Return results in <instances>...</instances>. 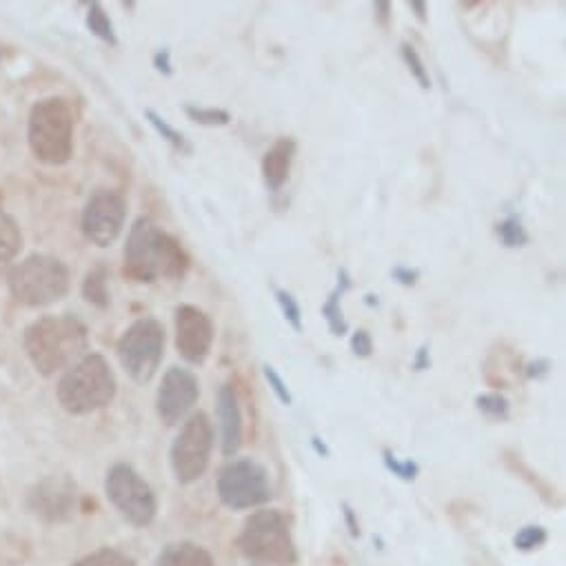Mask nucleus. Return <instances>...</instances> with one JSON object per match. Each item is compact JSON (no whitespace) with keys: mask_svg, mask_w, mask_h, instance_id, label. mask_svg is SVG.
<instances>
[{"mask_svg":"<svg viewBox=\"0 0 566 566\" xmlns=\"http://www.w3.org/2000/svg\"><path fill=\"white\" fill-rule=\"evenodd\" d=\"M352 290V277L347 273V269H340L338 271V285L336 290L329 294V298L325 301L323 305V316L327 321V327L329 332L336 336V338H343L347 332H349V323L345 321V314H343V296Z\"/></svg>","mask_w":566,"mask_h":566,"instance_id":"a211bd4d","label":"nucleus"},{"mask_svg":"<svg viewBox=\"0 0 566 566\" xmlns=\"http://www.w3.org/2000/svg\"><path fill=\"white\" fill-rule=\"evenodd\" d=\"M546 539H548V533H546L544 526H539V524H528V526H522V528L515 533L513 546H515L517 551L528 553V551H535V548L544 546Z\"/></svg>","mask_w":566,"mask_h":566,"instance_id":"c756f323","label":"nucleus"},{"mask_svg":"<svg viewBox=\"0 0 566 566\" xmlns=\"http://www.w3.org/2000/svg\"><path fill=\"white\" fill-rule=\"evenodd\" d=\"M191 264L182 244L163 231L149 216H140L125 244V275L136 282H156L158 277L180 280Z\"/></svg>","mask_w":566,"mask_h":566,"instance_id":"f257e3e1","label":"nucleus"},{"mask_svg":"<svg viewBox=\"0 0 566 566\" xmlns=\"http://www.w3.org/2000/svg\"><path fill=\"white\" fill-rule=\"evenodd\" d=\"M409 8L416 12V19L420 23H427V3H420V0H413V3H409Z\"/></svg>","mask_w":566,"mask_h":566,"instance_id":"58836bf2","label":"nucleus"},{"mask_svg":"<svg viewBox=\"0 0 566 566\" xmlns=\"http://www.w3.org/2000/svg\"><path fill=\"white\" fill-rule=\"evenodd\" d=\"M87 345V327L70 314L43 316L34 321L23 336L30 363L45 378L74 367L85 356Z\"/></svg>","mask_w":566,"mask_h":566,"instance_id":"f03ea898","label":"nucleus"},{"mask_svg":"<svg viewBox=\"0 0 566 566\" xmlns=\"http://www.w3.org/2000/svg\"><path fill=\"white\" fill-rule=\"evenodd\" d=\"M116 376L105 356L85 354L63 374L56 396L67 413L87 416L107 407L116 398Z\"/></svg>","mask_w":566,"mask_h":566,"instance_id":"20e7f679","label":"nucleus"},{"mask_svg":"<svg viewBox=\"0 0 566 566\" xmlns=\"http://www.w3.org/2000/svg\"><path fill=\"white\" fill-rule=\"evenodd\" d=\"M349 345H352L354 356L360 358V360H367V358L374 356V340H371L369 332H365V329H358V332L352 336V343H349Z\"/></svg>","mask_w":566,"mask_h":566,"instance_id":"473e14b6","label":"nucleus"},{"mask_svg":"<svg viewBox=\"0 0 566 566\" xmlns=\"http://www.w3.org/2000/svg\"><path fill=\"white\" fill-rule=\"evenodd\" d=\"M273 294H275L282 316H285V321L292 325L294 332L301 334L303 332V310H301L298 301L287 290H273Z\"/></svg>","mask_w":566,"mask_h":566,"instance_id":"c85d7f7f","label":"nucleus"},{"mask_svg":"<svg viewBox=\"0 0 566 566\" xmlns=\"http://www.w3.org/2000/svg\"><path fill=\"white\" fill-rule=\"evenodd\" d=\"M127 200L116 189H98L83 209L81 227L85 238L96 247H109L123 231Z\"/></svg>","mask_w":566,"mask_h":566,"instance_id":"9b49d317","label":"nucleus"},{"mask_svg":"<svg viewBox=\"0 0 566 566\" xmlns=\"http://www.w3.org/2000/svg\"><path fill=\"white\" fill-rule=\"evenodd\" d=\"M145 116L149 118V123L154 125V129H156V132H158V134H160V136H163V138H165L174 149H178V151H187V154L191 151V145L187 143V138H185L178 129H174V127H171L163 116H158L154 109H147V112H145Z\"/></svg>","mask_w":566,"mask_h":566,"instance_id":"cd10ccee","label":"nucleus"},{"mask_svg":"<svg viewBox=\"0 0 566 566\" xmlns=\"http://www.w3.org/2000/svg\"><path fill=\"white\" fill-rule=\"evenodd\" d=\"M10 294L25 307H48L70 292V269L54 255L34 253L14 264L8 275Z\"/></svg>","mask_w":566,"mask_h":566,"instance_id":"423d86ee","label":"nucleus"},{"mask_svg":"<svg viewBox=\"0 0 566 566\" xmlns=\"http://www.w3.org/2000/svg\"><path fill=\"white\" fill-rule=\"evenodd\" d=\"M158 566H216L213 555L196 542L167 544L158 555Z\"/></svg>","mask_w":566,"mask_h":566,"instance_id":"f3484780","label":"nucleus"},{"mask_svg":"<svg viewBox=\"0 0 566 566\" xmlns=\"http://www.w3.org/2000/svg\"><path fill=\"white\" fill-rule=\"evenodd\" d=\"M187 118L202 125V127H224L231 123V114L227 109L216 107H198V105H185L182 107Z\"/></svg>","mask_w":566,"mask_h":566,"instance_id":"393cba45","label":"nucleus"},{"mask_svg":"<svg viewBox=\"0 0 566 566\" xmlns=\"http://www.w3.org/2000/svg\"><path fill=\"white\" fill-rule=\"evenodd\" d=\"M504 462H506V467L520 478V480H524L546 504H551V506H559V497H557V491L539 475V473H535L517 453H513V451H506L504 453Z\"/></svg>","mask_w":566,"mask_h":566,"instance_id":"6ab92c4d","label":"nucleus"},{"mask_svg":"<svg viewBox=\"0 0 566 566\" xmlns=\"http://www.w3.org/2000/svg\"><path fill=\"white\" fill-rule=\"evenodd\" d=\"M400 54H402V61H405V65L409 67L411 76L418 81V85H420L422 90H429V87H431L429 67H427L424 61L420 59L418 50H416L411 43H402V45H400Z\"/></svg>","mask_w":566,"mask_h":566,"instance_id":"bb28decb","label":"nucleus"},{"mask_svg":"<svg viewBox=\"0 0 566 566\" xmlns=\"http://www.w3.org/2000/svg\"><path fill=\"white\" fill-rule=\"evenodd\" d=\"M394 280L400 282L402 287H416L418 280H420V271L418 269H411V266H405V264H398L394 271H391Z\"/></svg>","mask_w":566,"mask_h":566,"instance_id":"72a5a7b5","label":"nucleus"},{"mask_svg":"<svg viewBox=\"0 0 566 566\" xmlns=\"http://www.w3.org/2000/svg\"><path fill=\"white\" fill-rule=\"evenodd\" d=\"M312 444H314V449L321 453V455H329V449H327V444L321 440V438H312Z\"/></svg>","mask_w":566,"mask_h":566,"instance_id":"ea45409f","label":"nucleus"},{"mask_svg":"<svg viewBox=\"0 0 566 566\" xmlns=\"http://www.w3.org/2000/svg\"><path fill=\"white\" fill-rule=\"evenodd\" d=\"M174 325H176V349L180 358L189 365H202L209 358V352L216 338L211 318L193 305H180L176 310Z\"/></svg>","mask_w":566,"mask_h":566,"instance_id":"ddd939ff","label":"nucleus"},{"mask_svg":"<svg viewBox=\"0 0 566 566\" xmlns=\"http://www.w3.org/2000/svg\"><path fill=\"white\" fill-rule=\"evenodd\" d=\"M165 327L156 318L136 321L118 340V358L129 378L147 385L165 358Z\"/></svg>","mask_w":566,"mask_h":566,"instance_id":"1a4fd4ad","label":"nucleus"},{"mask_svg":"<svg viewBox=\"0 0 566 566\" xmlns=\"http://www.w3.org/2000/svg\"><path fill=\"white\" fill-rule=\"evenodd\" d=\"M296 140L294 138H280L273 143V147L262 156L260 163V171H262V180L271 191H280L282 187L287 185L290 174H292V165L296 158Z\"/></svg>","mask_w":566,"mask_h":566,"instance_id":"dca6fc26","label":"nucleus"},{"mask_svg":"<svg viewBox=\"0 0 566 566\" xmlns=\"http://www.w3.org/2000/svg\"><path fill=\"white\" fill-rule=\"evenodd\" d=\"M107 269L103 264H96L83 280V296L90 305L98 310L109 307V290H107Z\"/></svg>","mask_w":566,"mask_h":566,"instance_id":"412c9836","label":"nucleus"},{"mask_svg":"<svg viewBox=\"0 0 566 566\" xmlns=\"http://www.w3.org/2000/svg\"><path fill=\"white\" fill-rule=\"evenodd\" d=\"M367 303H369V305H378V298H376V296H367Z\"/></svg>","mask_w":566,"mask_h":566,"instance_id":"a19ab883","label":"nucleus"},{"mask_svg":"<svg viewBox=\"0 0 566 566\" xmlns=\"http://www.w3.org/2000/svg\"><path fill=\"white\" fill-rule=\"evenodd\" d=\"M76 482L67 475H50L30 493V506L48 522H65L76 511Z\"/></svg>","mask_w":566,"mask_h":566,"instance_id":"4468645a","label":"nucleus"},{"mask_svg":"<svg viewBox=\"0 0 566 566\" xmlns=\"http://www.w3.org/2000/svg\"><path fill=\"white\" fill-rule=\"evenodd\" d=\"M238 551L255 564L296 566L298 548L287 515L277 509H260L251 513L235 539Z\"/></svg>","mask_w":566,"mask_h":566,"instance_id":"7ed1b4c3","label":"nucleus"},{"mask_svg":"<svg viewBox=\"0 0 566 566\" xmlns=\"http://www.w3.org/2000/svg\"><path fill=\"white\" fill-rule=\"evenodd\" d=\"M497 238L502 240L504 247L509 249H517L528 244V231L524 229L520 216H506L500 224H497Z\"/></svg>","mask_w":566,"mask_h":566,"instance_id":"b1692460","label":"nucleus"},{"mask_svg":"<svg viewBox=\"0 0 566 566\" xmlns=\"http://www.w3.org/2000/svg\"><path fill=\"white\" fill-rule=\"evenodd\" d=\"M74 107L65 98H45L32 107L28 140L34 158L61 167L74 156Z\"/></svg>","mask_w":566,"mask_h":566,"instance_id":"39448f33","label":"nucleus"},{"mask_svg":"<svg viewBox=\"0 0 566 566\" xmlns=\"http://www.w3.org/2000/svg\"><path fill=\"white\" fill-rule=\"evenodd\" d=\"M413 369H416V371H427V369H431V354H429V345H422V347L416 352Z\"/></svg>","mask_w":566,"mask_h":566,"instance_id":"c9c22d12","label":"nucleus"},{"mask_svg":"<svg viewBox=\"0 0 566 566\" xmlns=\"http://www.w3.org/2000/svg\"><path fill=\"white\" fill-rule=\"evenodd\" d=\"M74 566H136V562L123 551L101 548V551H94V553L85 555Z\"/></svg>","mask_w":566,"mask_h":566,"instance_id":"a878e982","label":"nucleus"},{"mask_svg":"<svg viewBox=\"0 0 566 566\" xmlns=\"http://www.w3.org/2000/svg\"><path fill=\"white\" fill-rule=\"evenodd\" d=\"M105 491L116 511L134 526H149L158 513V500L149 482L129 464L118 462L109 469Z\"/></svg>","mask_w":566,"mask_h":566,"instance_id":"9d476101","label":"nucleus"},{"mask_svg":"<svg viewBox=\"0 0 566 566\" xmlns=\"http://www.w3.org/2000/svg\"><path fill=\"white\" fill-rule=\"evenodd\" d=\"M374 12H376V21H378L382 28H389L391 6H389V3H376V6H374Z\"/></svg>","mask_w":566,"mask_h":566,"instance_id":"4c0bfd02","label":"nucleus"},{"mask_svg":"<svg viewBox=\"0 0 566 566\" xmlns=\"http://www.w3.org/2000/svg\"><path fill=\"white\" fill-rule=\"evenodd\" d=\"M213 424L205 411L191 413L169 449V464L176 482L191 484L200 480L211 462Z\"/></svg>","mask_w":566,"mask_h":566,"instance_id":"6e6552de","label":"nucleus"},{"mask_svg":"<svg viewBox=\"0 0 566 566\" xmlns=\"http://www.w3.org/2000/svg\"><path fill=\"white\" fill-rule=\"evenodd\" d=\"M21 249H23V233L19 222L10 213L0 211V273L12 266Z\"/></svg>","mask_w":566,"mask_h":566,"instance_id":"aec40b11","label":"nucleus"},{"mask_svg":"<svg viewBox=\"0 0 566 566\" xmlns=\"http://www.w3.org/2000/svg\"><path fill=\"white\" fill-rule=\"evenodd\" d=\"M382 462L385 467L400 480L405 482H413L418 475H420V464L413 462V460H400L391 449H385L382 451Z\"/></svg>","mask_w":566,"mask_h":566,"instance_id":"7c9ffc66","label":"nucleus"},{"mask_svg":"<svg viewBox=\"0 0 566 566\" xmlns=\"http://www.w3.org/2000/svg\"><path fill=\"white\" fill-rule=\"evenodd\" d=\"M218 497L231 511H247L273 497L269 471L253 458H233L218 471Z\"/></svg>","mask_w":566,"mask_h":566,"instance_id":"0eeeda50","label":"nucleus"},{"mask_svg":"<svg viewBox=\"0 0 566 566\" xmlns=\"http://www.w3.org/2000/svg\"><path fill=\"white\" fill-rule=\"evenodd\" d=\"M262 374H264V378H266V382H269V387H271V391L275 394V398L282 402V405H294V396H292V391H290V387H287V382L282 380V376L275 371V367H271V365H262Z\"/></svg>","mask_w":566,"mask_h":566,"instance_id":"2f4dec72","label":"nucleus"},{"mask_svg":"<svg viewBox=\"0 0 566 566\" xmlns=\"http://www.w3.org/2000/svg\"><path fill=\"white\" fill-rule=\"evenodd\" d=\"M87 28L94 36H98L101 41H105L107 45H118V39H116V32H114V25L107 17V12L103 10L101 3H92L90 6V12H87Z\"/></svg>","mask_w":566,"mask_h":566,"instance_id":"5701e85b","label":"nucleus"},{"mask_svg":"<svg viewBox=\"0 0 566 566\" xmlns=\"http://www.w3.org/2000/svg\"><path fill=\"white\" fill-rule=\"evenodd\" d=\"M154 63H156V70H158L160 74H165V76H171V74H174V70H171V54H169V50L158 52V54H156V59H154Z\"/></svg>","mask_w":566,"mask_h":566,"instance_id":"e433bc0d","label":"nucleus"},{"mask_svg":"<svg viewBox=\"0 0 566 566\" xmlns=\"http://www.w3.org/2000/svg\"><path fill=\"white\" fill-rule=\"evenodd\" d=\"M218 422H220V449L224 458H233L244 440V422L238 391L231 382L218 389Z\"/></svg>","mask_w":566,"mask_h":566,"instance_id":"2eb2a0df","label":"nucleus"},{"mask_svg":"<svg viewBox=\"0 0 566 566\" xmlns=\"http://www.w3.org/2000/svg\"><path fill=\"white\" fill-rule=\"evenodd\" d=\"M548 367H551L548 360H535V363L526 365L522 371H524V378H528V380H539V378H544V376L548 374Z\"/></svg>","mask_w":566,"mask_h":566,"instance_id":"f704fd0d","label":"nucleus"},{"mask_svg":"<svg viewBox=\"0 0 566 566\" xmlns=\"http://www.w3.org/2000/svg\"><path fill=\"white\" fill-rule=\"evenodd\" d=\"M200 398V385L193 371L185 367H171L158 389L156 411L167 427H176L187 420L189 411Z\"/></svg>","mask_w":566,"mask_h":566,"instance_id":"f8f14e48","label":"nucleus"},{"mask_svg":"<svg viewBox=\"0 0 566 566\" xmlns=\"http://www.w3.org/2000/svg\"><path fill=\"white\" fill-rule=\"evenodd\" d=\"M475 409L491 422H506L511 418V402L497 391L480 394L475 398Z\"/></svg>","mask_w":566,"mask_h":566,"instance_id":"4be33fe9","label":"nucleus"}]
</instances>
